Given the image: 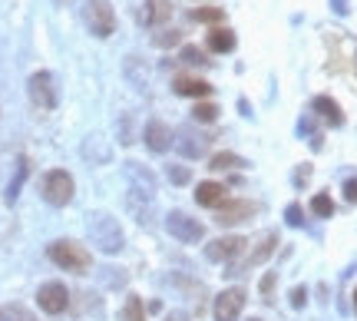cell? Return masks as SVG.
Masks as SVG:
<instances>
[{
    "label": "cell",
    "instance_id": "28",
    "mask_svg": "<svg viewBox=\"0 0 357 321\" xmlns=\"http://www.w3.org/2000/svg\"><path fill=\"white\" fill-rule=\"evenodd\" d=\"M182 60L185 64H192V66H205L208 60H205V53L199 50V47H182Z\"/></svg>",
    "mask_w": 357,
    "mask_h": 321
},
{
    "label": "cell",
    "instance_id": "27",
    "mask_svg": "<svg viewBox=\"0 0 357 321\" xmlns=\"http://www.w3.org/2000/svg\"><path fill=\"white\" fill-rule=\"evenodd\" d=\"M178 40H182V33H178V30H159V33H153L155 47H176Z\"/></svg>",
    "mask_w": 357,
    "mask_h": 321
},
{
    "label": "cell",
    "instance_id": "25",
    "mask_svg": "<svg viewBox=\"0 0 357 321\" xmlns=\"http://www.w3.org/2000/svg\"><path fill=\"white\" fill-rule=\"evenodd\" d=\"M218 113H222V110H218L215 103H195V110H192V116H195L199 123H215Z\"/></svg>",
    "mask_w": 357,
    "mask_h": 321
},
{
    "label": "cell",
    "instance_id": "19",
    "mask_svg": "<svg viewBox=\"0 0 357 321\" xmlns=\"http://www.w3.org/2000/svg\"><path fill=\"white\" fill-rule=\"evenodd\" d=\"M129 176H132V179H136V186H139L136 193H142V195H149V199H153V195H155V179L139 166V163H129Z\"/></svg>",
    "mask_w": 357,
    "mask_h": 321
},
{
    "label": "cell",
    "instance_id": "22",
    "mask_svg": "<svg viewBox=\"0 0 357 321\" xmlns=\"http://www.w3.org/2000/svg\"><path fill=\"white\" fill-rule=\"evenodd\" d=\"M311 212L318 218H331L334 216V202H331V195L328 193H318L314 199H311Z\"/></svg>",
    "mask_w": 357,
    "mask_h": 321
},
{
    "label": "cell",
    "instance_id": "18",
    "mask_svg": "<svg viewBox=\"0 0 357 321\" xmlns=\"http://www.w3.org/2000/svg\"><path fill=\"white\" fill-rule=\"evenodd\" d=\"M275 245H278V232H265L261 239H258V245H255V252L248 255V265H261L271 252H275Z\"/></svg>",
    "mask_w": 357,
    "mask_h": 321
},
{
    "label": "cell",
    "instance_id": "5",
    "mask_svg": "<svg viewBox=\"0 0 357 321\" xmlns=\"http://www.w3.org/2000/svg\"><path fill=\"white\" fill-rule=\"evenodd\" d=\"M166 232L182 245H195L205 239V225L199 218H192L189 212H169L166 216Z\"/></svg>",
    "mask_w": 357,
    "mask_h": 321
},
{
    "label": "cell",
    "instance_id": "3",
    "mask_svg": "<svg viewBox=\"0 0 357 321\" xmlns=\"http://www.w3.org/2000/svg\"><path fill=\"white\" fill-rule=\"evenodd\" d=\"M83 24L93 37H113L116 30V10L109 0H86L83 3Z\"/></svg>",
    "mask_w": 357,
    "mask_h": 321
},
{
    "label": "cell",
    "instance_id": "32",
    "mask_svg": "<svg viewBox=\"0 0 357 321\" xmlns=\"http://www.w3.org/2000/svg\"><path fill=\"white\" fill-rule=\"evenodd\" d=\"M344 199L351 202V206H357V176L344 179Z\"/></svg>",
    "mask_w": 357,
    "mask_h": 321
},
{
    "label": "cell",
    "instance_id": "2",
    "mask_svg": "<svg viewBox=\"0 0 357 321\" xmlns=\"http://www.w3.org/2000/svg\"><path fill=\"white\" fill-rule=\"evenodd\" d=\"M47 255H50L53 265H60L63 271H73V275H86L89 271V252L73 239H56V242L47 245Z\"/></svg>",
    "mask_w": 357,
    "mask_h": 321
},
{
    "label": "cell",
    "instance_id": "35",
    "mask_svg": "<svg viewBox=\"0 0 357 321\" xmlns=\"http://www.w3.org/2000/svg\"><path fill=\"white\" fill-rule=\"evenodd\" d=\"M331 3H334V10L337 13H347V0H331Z\"/></svg>",
    "mask_w": 357,
    "mask_h": 321
},
{
    "label": "cell",
    "instance_id": "12",
    "mask_svg": "<svg viewBox=\"0 0 357 321\" xmlns=\"http://www.w3.org/2000/svg\"><path fill=\"white\" fill-rule=\"evenodd\" d=\"M176 146L185 159H202L205 149H208V140H205L202 133H195V129L185 126V129H178L176 133Z\"/></svg>",
    "mask_w": 357,
    "mask_h": 321
},
{
    "label": "cell",
    "instance_id": "34",
    "mask_svg": "<svg viewBox=\"0 0 357 321\" xmlns=\"http://www.w3.org/2000/svg\"><path fill=\"white\" fill-rule=\"evenodd\" d=\"M307 176H311V166H301L298 169V176H294V182H298V186H305Z\"/></svg>",
    "mask_w": 357,
    "mask_h": 321
},
{
    "label": "cell",
    "instance_id": "26",
    "mask_svg": "<svg viewBox=\"0 0 357 321\" xmlns=\"http://www.w3.org/2000/svg\"><path fill=\"white\" fill-rule=\"evenodd\" d=\"M24 179H26V163L20 159V163H17V176H13L10 189H7V202H13V199H17V193H20V186H24Z\"/></svg>",
    "mask_w": 357,
    "mask_h": 321
},
{
    "label": "cell",
    "instance_id": "24",
    "mask_svg": "<svg viewBox=\"0 0 357 321\" xmlns=\"http://www.w3.org/2000/svg\"><path fill=\"white\" fill-rule=\"evenodd\" d=\"M192 20L195 24H218V20H225V10H218V7H199V10H192Z\"/></svg>",
    "mask_w": 357,
    "mask_h": 321
},
{
    "label": "cell",
    "instance_id": "15",
    "mask_svg": "<svg viewBox=\"0 0 357 321\" xmlns=\"http://www.w3.org/2000/svg\"><path fill=\"white\" fill-rule=\"evenodd\" d=\"M172 17V3L169 0H142V24L155 27Z\"/></svg>",
    "mask_w": 357,
    "mask_h": 321
},
{
    "label": "cell",
    "instance_id": "14",
    "mask_svg": "<svg viewBox=\"0 0 357 321\" xmlns=\"http://www.w3.org/2000/svg\"><path fill=\"white\" fill-rule=\"evenodd\" d=\"M172 90L178 96H195V100H205L208 93H212V83H205L199 77H176L172 80Z\"/></svg>",
    "mask_w": 357,
    "mask_h": 321
},
{
    "label": "cell",
    "instance_id": "31",
    "mask_svg": "<svg viewBox=\"0 0 357 321\" xmlns=\"http://www.w3.org/2000/svg\"><path fill=\"white\" fill-rule=\"evenodd\" d=\"M305 305H307V288L298 285V288H291V308H305Z\"/></svg>",
    "mask_w": 357,
    "mask_h": 321
},
{
    "label": "cell",
    "instance_id": "33",
    "mask_svg": "<svg viewBox=\"0 0 357 321\" xmlns=\"http://www.w3.org/2000/svg\"><path fill=\"white\" fill-rule=\"evenodd\" d=\"M271 292H275V275H271V271H268L265 278H261V295H271Z\"/></svg>",
    "mask_w": 357,
    "mask_h": 321
},
{
    "label": "cell",
    "instance_id": "30",
    "mask_svg": "<svg viewBox=\"0 0 357 321\" xmlns=\"http://www.w3.org/2000/svg\"><path fill=\"white\" fill-rule=\"evenodd\" d=\"M284 222L301 229V225H305V212H301V206H288V209H284Z\"/></svg>",
    "mask_w": 357,
    "mask_h": 321
},
{
    "label": "cell",
    "instance_id": "23",
    "mask_svg": "<svg viewBox=\"0 0 357 321\" xmlns=\"http://www.w3.org/2000/svg\"><path fill=\"white\" fill-rule=\"evenodd\" d=\"M242 166H248V163L235 153H215L212 156V169H242Z\"/></svg>",
    "mask_w": 357,
    "mask_h": 321
},
{
    "label": "cell",
    "instance_id": "17",
    "mask_svg": "<svg viewBox=\"0 0 357 321\" xmlns=\"http://www.w3.org/2000/svg\"><path fill=\"white\" fill-rule=\"evenodd\" d=\"M205 43H208V50L212 53H231L238 40H235V33H231L229 27H215V30L205 37Z\"/></svg>",
    "mask_w": 357,
    "mask_h": 321
},
{
    "label": "cell",
    "instance_id": "13",
    "mask_svg": "<svg viewBox=\"0 0 357 321\" xmlns=\"http://www.w3.org/2000/svg\"><path fill=\"white\" fill-rule=\"evenodd\" d=\"M195 202L205 209L225 206V202H229V199H225V186H222V182H202V186L195 189Z\"/></svg>",
    "mask_w": 357,
    "mask_h": 321
},
{
    "label": "cell",
    "instance_id": "8",
    "mask_svg": "<svg viewBox=\"0 0 357 321\" xmlns=\"http://www.w3.org/2000/svg\"><path fill=\"white\" fill-rule=\"evenodd\" d=\"M37 301L47 315H63V311L70 308V292H66V285H60V282H47V285H40Z\"/></svg>",
    "mask_w": 357,
    "mask_h": 321
},
{
    "label": "cell",
    "instance_id": "6",
    "mask_svg": "<svg viewBox=\"0 0 357 321\" xmlns=\"http://www.w3.org/2000/svg\"><path fill=\"white\" fill-rule=\"evenodd\" d=\"M26 93H30L33 106L53 110V106H56V80H53V73H47V70L33 73V77L26 80Z\"/></svg>",
    "mask_w": 357,
    "mask_h": 321
},
{
    "label": "cell",
    "instance_id": "20",
    "mask_svg": "<svg viewBox=\"0 0 357 321\" xmlns=\"http://www.w3.org/2000/svg\"><path fill=\"white\" fill-rule=\"evenodd\" d=\"M119 318L123 321H146V308H142V298L139 295H129L123 311H119Z\"/></svg>",
    "mask_w": 357,
    "mask_h": 321
},
{
    "label": "cell",
    "instance_id": "29",
    "mask_svg": "<svg viewBox=\"0 0 357 321\" xmlns=\"http://www.w3.org/2000/svg\"><path fill=\"white\" fill-rule=\"evenodd\" d=\"M192 179L189 166H169V182H176V186H185Z\"/></svg>",
    "mask_w": 357,
    "mask_h": 321
},
{
    "label": "cell",
    "instance_id": "38",
    "mask_svg": "<svg viewBox=\"0 0 357 321\" xmlns=\"http://www.w3.org/2000/svg\"><path fill=\"white\" fill-rule=\"evenodd\" d=\"M248 321H261V318H248Z\"/></svg>",
    "mask_w": 357,
    "mask_h": 321
},
{
    "label": "cell",
    "instance_id": "36",
    "mask_svg": "<svg viewBox=\"0 0 357 321\" xmlns=\"http://www.w3.org/2000/svg\"><path fill=\"white\" fill-rule=\"evenodd\" d=\"M166 321H189V318H185V315H169Z\"/></svg>",
    "mask_w": 357,
    "mask_h": 321
},
{
    "label": "cell",
    "instance_id": "9",
    "mask_svg": "<svg viewBox=\"0 0 357 321\" xmlns=\"http://www.w3.org/2000/svg\"><path fill=\"white\" fill-rule=\"evenodd\" d=\"M252 216H258V202H252V199H231L225 206H218L215 222L218 225H238V222H248Z\"/></svg>",
    "mask_w": 357,
    "mask_h": 321
},
{
    "label": "cell",
    "instance_id": "10",
    "mask_svg": "<svg viewBox=\"0 0 357 321\" xmlns=\"http://www.w3.org/2000/svg\"><path fill=\"white\" fill-rule=\"evenodd\" d=\"M142 140H146V149H149V153H169V149L176 146V133H172L162 119H149Z\"/></svg>",
    "mask_w": 357,
    "mask_h": 321
},
{
    "label": "cell",
    "instance_id": "21",
    "mask_svg": "<svg viewBox=\"0 0 357 321\" xmlns=\"http://www.w3.org/2000/svg\"><path fill=\"white\" fill-rule=\"evenodd\" d=\"M0 321H40L33 311H26L24 305H7L0 308Z\"/></svg>",
    "mask_w": 357,
    "mask_h": 321
},
{
    "label": "cell",
    "instance_id": "7",
    "mask_svg": "<svg viewBox=\"0 0 357 321\" xmlns=\"http://www.w3.org/2000/svg\"><path fill=\"white\" fill-rule=\"evenodd\" d=\"M245 245L248 242H245L242 235H222V239L205 245V258L208 262H235L245 252Z\"/></svg>",
    "mask_w": 357,
    "mask_h": 321
},
{
    "label": "cell",
    "instance_id": "37",
    "mask_svg": "<svg viewBox=\"0 0 357 321\" xmlns=\"http://www.w3.org/2000/svg\"><path fill=\"white\" fill-rule=\"evenodd\" d=\"M354 311H357V292H354Z\"/></svg>",
    "mask_w": 357,
    "mask_h": 321
},
{
    "label": "cell",
    "instance_id": "1",
    "mask_svg": "<svg viewBox=\"0 0 357 321\" xmlns=\"http://www.w3.org/2000/svg\"><path fill=\"white\" fill-rule=\"evenodd\" d=\"M89 239H93V245H100L102 255H119L123 242H126L119 218H113L109 212H93L89 216Z\"/></svg>",
    "mask_w": 357,
    "mask_h": 321
},
{
    "label": "cell",
    "instance_id": "16",
    "mask_svg": "<svg viewBox=\"0 0 357 321\" xmlns=\"http://www.w3.org/2000/svg\"><path fill=\"white\" fill-rule=\"evenodd\" d=\"M311 110H314L328 126H341V123H344V113H341V106L334 103L331 96H318V100L311 103Z\"/></svg>",
    "mask_w": 357,
    "mask_h": 321
},
{
    "label": "cell",
    "instance_id": "11",
    "mask_svg": "<svg viewBox=\"0 0 357 321\" xmlns=\"http://www.w3.org/2000/svg\"><path fill=\"white\" fill-rule=\"evenodd\" d=\"M242 308H245L242 288H225L222 295H215V321H238Z\"/></svg>",
    "mask_w": 357,
    "mask_h": 321
},
{
    "label": "cell",
    "instance_id": "4",
    "mask_svg": "<svg viewBox=\"0 0 357 321\" xmlns=\"http://www.w3.org/2000/svg\"><path fill=\"white\" fill-rule=\"evenodd\" d=\"M73 193H77V186H73V176H70L66 169H50V172L43 176V199H47L50 206L63 209L66 202H73Z\"/></svg>",
    "mask_w": 357,
    "mask_h": 321
}]
</instances>
